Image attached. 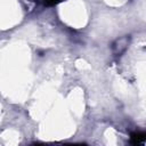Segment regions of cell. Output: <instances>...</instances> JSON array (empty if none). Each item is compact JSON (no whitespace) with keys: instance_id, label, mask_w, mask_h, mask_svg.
Listing matches in <instances>:
<instances>
[{"instance_id":"obj_1","label":"cell","mask_w":146,"mask_h":146,"mask_svg":"<svg viewBox=\"0 0 146 146\" xmlns=\"http://www.w3.org/2000/svg\"><path fill=\"white\" fill-rule=\"evenodd\" d=\"M145 140V135L144 133H137L135 136H132V143L133 144H140Z\"/></svg>"}]
</instances>
